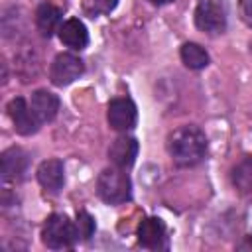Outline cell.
<instances>
[{
  "mask_svg": "<svg viewBox=\"0 0 252 252\" xmlns=\"http://www.w3.org/2000/svg\"><path fill=\"white\" fill-rule=\"evenodd\" d=\"M37 181L47 193H59L65 183V169L59 159H45L37 167Z\"/></svg>",
  "mask_w": 252,
  "mask_h": 252,
  "instance_id": "12",
  "label": "cell"
},
{
  "mask_svg": "<svg viewBox=\"0 0 252 252\" xmlns=\"http://www.w3.org/2000/svg\"><path fill=\"white\" fill-rule=\"evenodd\" d=\"M8 114L12 118L14 130L20 136H32L39 130L41 122L37 120V116L33 114V110L30 108V102H26L22 96H16L8 102Z\"/></svg>",
  "mask_w": 252,
  "mask_h": 252,
  "instance_id": "7",
  "label": "cell"
},
{
  "mask_svg": "<svg viewBox=\"0 0 252 252\" xmlns=\"http://www.w3.org/2000/svg\"><path fill=\"white\" fill-rule=\"evenodd\" d=\"M75 226H77L79 240H89V238L94 234V219H93L87 211H79V213H77Z\"/></svg>",
  "mask_w": 252,
  "mask_h": 252,
  "instance_id": "17",
  "label": "cell"
},
{
  "mask_svg": "<svg viewBox=\"0 0 252 252\" xmlns=\"http://www.w3.org/2000/svg\"><path fill=\"white\" fill-rule=\"evenodd\" d=\"M41 240L47 248L51 250H63V248H73L79 242L77 226L73 220H69L67 215L53 213L47 217L43 228H41Z\"/></svg>",
  "mask_w": 252,
  "mask_h": 252,
  "instance_id": "3",
  "label": "cell"
},
{
  "mask_svg": "<svg viewBox=\"0 0 252 252\" xmlns=\"http://www.w3.org/2000/svg\"><path fill=\"white\" fill-rule=\"evenodd\" d=\"M232 187L242 197H252V156H244L230 171Z\"/></svg>",
  "mask_w": 252,
  "mask_h": 252,
  "instance_id": "15",
  "label": "cell"
},
{
  "mask_svg": "<svg viewBox=\"0 0 252 252\" xmlns=\"http://www.w3.org/2000/svg\"><path fill=\"white\" fill-rule=\"evenodd\" d=\"M118 0H85V12L94 18V16H104L110 14L116 8Z\"/></svg>",
  "mask_w": 252,
  "mask_h": 252,
  "instance_id": "18",
  "label": "cell"
},
{
  "mask_svg": "<svg viewBox=\"0 0 252 252\" xmlns=\"http://www.w3.org/2000/svg\"><path fill=\"white\" fill-rule=\"evenodd\" d=\"M28 154L22 148H8L2 152L0 158V167H2V177L6 181H20L26 171H28Z\"/></svg>",
  "mask_w": 252,
  "mask_h": 252,
  "instance_id": "10",
  "label": "cell"
},
{
  "mask_svg": "<svg viewBox=\"0 0 252 252\" xmlns=\"http://www.w3.org/2000/svg\"><path fill=\"white\" fill-rule=\"evenodd\" d=\"M228 22V10L224 0H199L195 8V26L209 33L217 35L226 30Z\"/></svg>",
  "mask_w": 252,
  "mask_h": 252,
  "instance_id": "4",
  "label": "cell"
},
{
  "mask_svg": "<svg viewBox=\"0 0 252 252\" xmlns=\"http://www.w3.org/2000/svg\"><path fill=\"white\" fill-rule=\"evenodd\" d=\"M181 61L185 67L193 69V71H199V69H205L209 65V53L205 51V47H201L199 43H193V41H187L181 45Z\"/></svg>",
  "mask_w": 252,
  "mask_h": 252,
  "instance_id": "16",
  "label": "cell"
},
{
  "mask_svg": "<svg viewBox=\"0 0 252 252\" xmlns=\"http://www.w3.org/2000/svg\"><path fill=\"white\" fill-rule=\"evenodd\" d=\"M30 108L33 110V114L37 116V120L43 122H51L57 112H59V96L53 94L47 89H39L32 94L30 98Z\"/></svg>",
  "mask_w": 252,
  "mask_h": 252,
  "instance_id": "11",
  "label": "cell"
},
{
  "mask_svg": "<svg viewBox=\"0 0 252 252\" xmlns=\"http://www.w3.org/2000/svg\"><path fill=\"white\" fill-rule=\"evenodd\" d=\"M240 16L252 28V0H240Z\"/></svg>",
  "mask_w": 252,
  "mask_h": 252,
  "instance_id": "19",
  "label": "cell"
},
{
  "mask_svg": "<svg viewBox=\"0 0 252 252\" xmlns=\"http://www.w3.org/2000/svg\"><path fill=\"white\" fill-rule=\"evenodd\" d=\"M136 236H138V244L142 248H148V250H159V248H165V224L161 219L158 217H148L144 219L140 224H138V230H136Z\"/></svg>",
  "mask_w": 252,
  "mask_h": 252,
  "instance_id": "8",
  "label": "cell"
},
{
  "mask_svg": "<svg viewBox=\"0 0 252 252\" xmlns=\"http://www.w3.org/2000/svg\"><path fill=\"white\" fill-rule=\"evenodd\" d=\"M61 18H63L61 8H57L49 2H43L35 10V26H37V30L43 37H51L55 32H59V28L63 24Z\"/></svg>",
  "mask_w": 252,
  "mask_h": 252,
  "instance_id": "14",
  "label": "cell"
},
{
  "mask_svg": "<svg viewBox=\"0 0 252 252\" xmlns=\"http://www.w3.org/2000/svg\"><path fill=\"white\" fill-rule=\"evenodd\" d=\"M248 248H252V236H246L244 242L238 244V250H248Z\"/></svg>",
  "mask_w": 252,
  "mask_h": 252,
  "instance_id": "20",
  "label": "cell"
},
{
  "mask_svg": "<svg viewBox=\"0 0 252 252\" xmlns=\"http://www.w3.org/2000/svg\"><path fill=\"white\" fill-rule=\"evenodd\" d=\"M136 156H138V142L136 138L132 136H118L110 148H108V159L114 167H120V169H126L130 167L134 161H136Z\"/></svg>",
  "mask_w": 252,
  "mask_h": 252,
  "instance_id": "9",
  "label": "cell"
},
{
  "mask_svg": "<svg viewBox=\"0 0 252 252\" xmlns=\"http://www.w3.org/2000/svg\"><path fill=\"white\" fill-rule=\"evenodd\" d=\"M83 73H85V63L81 57L73 53H59L49 67V79L55 87H67L73 81H77Z\"/></svg>",
  "mask_w": 252,
  "mask_h": 252,
  "instance_id": "5",
  "label": "cell"
},
{
  "mask_svg": "<svg viewBox=\"0 0 252 252\" xmlns=\"http://www.w3.org/2000/svg\"><path fill=\"white\" fill-rule=\"evenodd\" d=\"M96 195L108 205H122L132 197L130 177L120 167L104 169L96 179Z\"/></svg>",
  "mask_w": 252,
  "mask_h": 252,
  "instance_id": "2",
  "label": "cell"
},
{
  "mask_svg": "<svg viewBox=\"0 0 252 252\" xmlns=\"http://www.w3.org/2000/svg\"><path fill=\"white\" fill-rule=\"evenodd\" d=\"M106 120H108L110 128L116 130V132L132 130L136 126V120H138L136 104L126 96L112 98L108 102V108H106Z\"/></svg>",
  "mask_w": 252,
  "mask_h": 252,
  "instance_id": "6",
  "label": "cell"
},
{
  "mask_svg": "<svg viewBox=\"0 0 252 252\" xmlns=\"http://www.w3.org/2000/svg\"><path fill=\"white\" fill-rule=\"evenodd\" d=\"M154 6H163V4H169V2H173V0H150Z\"/></svg>",
  "mask_w": 252,
  "mask_h": 252,
  "instance_id": "21",
  "label": "cell"
},
{
  "mask_svg": "<svg viewBox=\"0 0 252 252\" xmlns=\"http://www.w3.org/2000/svg\"><path fill=\"white\" fill-rule=\"evenodd\" d=\"M57 33H59V39H61L63 45H67L71 49H77V51L85 49L87 43H89V32H87L85 24L77 18L65 20Z\"/></svg>",
  "mask_w": 252,
  "mask_h": 252,
  "instance_id": "13",
  "label": "cell"
},
{
  "mask_svg": "<svg viewBox=\"0 0 252 252\" xmlns=\"http://www.w3.org/2000/svg\"><path fill=\"white\" fill-rule=\"evenodd\" d=\"M167 152L175 165L193 167L207 154V136L199 126H193V124L181 126L169 134Z\"/></svg>",
  "mask_w": 252,
  "mask_h": 252,
  "instance_id": "1",
  "label": "cell"
}]
</instances>
